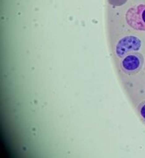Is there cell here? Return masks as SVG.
I'll return each mask as SVG.
<instances>
[{"label": "cell", "instance_id": "3", "mask_svg": "<svg viewBox=\"0 0 145 158\" xmlns=\"http://www.w3.org/2000/svg\"><path fill=\"white\" fill-rule=\"evenodd\" d=\"M141 48V40L135 36H126L119 40L115 47V53L119 58H123L129 53L137 52Z\"/></svg>", "mask_w": 145, "mask_h": 158}, {"label": "cell", "instance_id": "1", "mask_svg": "<svg viewBox=\"0 0 145 158\" xmlns=\"http://www.w3.org/2000/svg\"><path fill=\"white\" fill-rule=\"evenodd\" d=\"M127 23L137 31H145V5H138L129 8L126 13Z\"/></svg>", "mask_w": 145, "mask_h": 158}, {"label": "cell", "instance_id": "2", "mask_svg": "<svg viewBox=\"0 0 145 158\" xmlns=\"http://www.w3.org/2000/svg\"><path fill=\"white\" fill-rule=\"evenodd\" d=\"M143 65V57L138 52H132L122 58L121 68L124 73L134 75L139 72Z\"/></svg>", "mask_w": 145, "mask_h": 158}, {"label": "cell", "instance_id": "4", "mask_svg": "<svg viewBox=\"0 0 145 158\" xmlns=\"http://www.w3.org/2000/svg\"><path fill=\"white\" fill-rule=\"evenodd\" d=\"M138 112L143 120L145 122V101L142 102L138 106Z\"/></svg>", "mask_w": 145, "mask_h": 158}, {"label": "cell", "instance_id": "5", "mask_svg": "<svg viewBox=\"0 0 145 158\" xmlns=\"http://www.w3.org/2000/svg\"><path fill=\"white\" fill-rule=\"evenodd\" d=\"M128 0H108V3L113 6H122L127 3Z\"/></svg>", "mask_w": 145, "mask_h": 158}]
</instances>
